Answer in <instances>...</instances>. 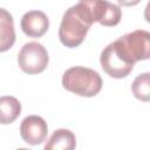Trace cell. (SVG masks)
<instances>
[{
    "mask_svg": "<svg viewBox=\"0 0 150 150\" xmlns=\"http://www.w3.org/2000/svg\"><path fill=\"white\" fill-rule=\"evenodd\" d=\"M61 82L66 90L83 97L96 96L103 84L101 75L96 70L81 66L68 68L63 73Z\"/></svg>",
    "mask_w": 150,
    "mask_h": 150,
    "instance_id": "7a4b0ae2",
    "label": "cell"
},
{
    "mask_svg": "<svg viewBox=\"0 0 150 150\" xmlns=\"http://www.w3.org/2000/svg\"><path fill=\"white\" fill-rule=\"evenodd\" d=\"M93 20L86 6L82 2L69 7L61 20L59 28V39L61 43L68 48L79 47L86 39Z\"/></svg>",
    "mask_w": 150,
    "mask_h": 150,
    "instance_id": "6da1fadb",
    "label": "cell"
},
{
    "mask_svg": "<svg viewBox=\"0 0 150 150\" xmlns=\"http://www.w3.org/2000/svg\"><path fill=\"white\" fill-rule=\"evenodd\" d=\"M88 9L93 22H98L105 27H114L120 23L122 11L120 6L108 0H80Z\"/></svg>",
    "mask_w": 150,
    "mask_h": 150,
    "instance_id": "5b68a950",
    "label": "cell"
},
{
    "mask_svg": "<svg viewBox=\"0 0 150 150\" xmlns=\"http://www.w3.org/2000/svg\"><path fill=\"white\" fill-rule=\"evenodd\" d=\"M118 4L121 6H124V7H130V6H135L137 5L141 0H117Z\"/></svg>",
    "mask_w": 150,
    "mask_h": 150,
    "instance_id": "4fadbf2b",
    "label": "cell"
},
{
    "mask_svg": "<svg viewBox=\"0 0 150 150\" xmlns=\"http://www.w3.org/2000/svg\"><path fill=\"white\" fill-rule=\"evenodd\" d=\"M100 63L102 69L112 79L127 77L134 69V64L128 63L115 48L114 43H109L101 53Z\"/></svg>",
    "mask_w": 150,
    "mask_h": 150,
    "instance_id": "8992f818",
    "label": "cell"
},
{
    "mask_svg": "<svg viewBox=\"0 0 150 150\" xmlns=\"http://www.w3.org/2000/svg\"><path fill=\"white\" fill-rule=\"evenodd\" d=\"M121 56L130 64L137 61L148 60L150 56V33L144 29H136L112 41Z\"/></svg>",
    "mask_w": 150,
    "mask_h": 150,
    "instance_id": "3957f363",
    "label": "cell"
},
{
    "mask_svg": "<svg viewBox=\"0 0 150 150\" xmlns=\"http://www.w3.org/2000/svg\"><path fill=\"white\" fill-rule=\"evenodd\" d=\"M48 125L47 122L38 115H29L25 117L20 124V136L29 145H39L47 138Z\"/></svg>",
    "mask_w": 150,
    "mask_h": 150,
    "instance_id": "52a82bcc",
    "label": "cell"
},
{
    "mask_svg": "<svg viewBox=\"0 0 150 150\" xmlns=\"http://www.w3.org/2000/svg\"><path fill=\"white\" fill-rule=\"evenodd\" d=\"M21 114V103L14 96H0V124L13 123Z\"/></svg>",
    "mask_w": 150,
    "mask_h": 150,
    "instance_id": "8fae6325",
    "label": "cell"
},
{
    "mask_svg": "<svg viewBox=\"0 0 150 150\" xmlns=\"http://www.w3.org/2000/svg\"><path fill=\"white\" fill-rule=\"evenodd\" d=\"M20 27L27 36L41 38L49 28V19L41 11H28L22 15Z\"/></svg>",
    "mask_w": 150,
    "mask_h": 150,
    "instance_id": "ba28073f",
    "label": "cell"
},
{
    "mask_svg": "<svg viewBox=\"0 0 150 150\" xmlns=\"http://www.w3.org/2000/svg\"><path fill=\"white\" fill-rule=\"evenodd\" d=\"M14 42L15 29L13 16L7 9L0 8V53L11 49Z\"/></svg>",
    "mask_w": 150,
    "mask_h": 150,
    "instance_id": "9c48e42d",
    "label": "cell"
},
{
    "mask_svg": "<svg viewBox=\"0 0 150 150\" xmlns=\"http://www.w3.org/2000/svg\"><path fill=\"white\" fill-rule=\"evenodd\" d=\"M131 90L136 98H138L143 102H148L150 98L149 73H143V74L138 75L131 84Z\"/></svg>",
    "mask_w": 150,
    "mask_h": 150,
    "instance_id": "7c38bea8",
    "label": "cell"
},
{
    "mask_svg": "<svg viewBox=\"0 0 150 150\" xmlns=\"http://www.w3.org/2000/svg\"><path fill=\"white\" fill-rule=\"evenodd\" d=\"M49 62L47 49L36 41L25 43L18 55V63L26 74L34 75L42 73Z\"/></svg>",
    "mask_w": 150,
    "mask_h": 150,
    "instance_id": "277c9868",
    "label": "cell"
},
{
    "mask_svg": "<svg viewBox=\"0 0 150 150\" xmlns=\"http://www.w3.org/2000/svg\"><path fill=\"white\" fill-rule=\"evenodd\" d=\"M76 146V137L68 129H57L49 137L45 150H73Z\"/></svg>",
    "mask_w": 150,
    "mask_h": 150,
    "instance_id": "30bf717a",
    "label": "cell"
}]
</instances>
